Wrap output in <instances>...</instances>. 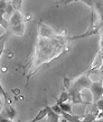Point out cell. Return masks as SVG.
Wrapping results in <instances>:
<instances>
[{
    "instance_id": "cell-7",
    "label": "cell",
    "mask_w": 103,
    "mask_h": 122,
    "mask_svg": "<svg viewBox=\"0 0 103 122\" xmlns=\"http://www.w3.org/2000/svg\"><path fill=\"white\" fill-rule=\"evenodd\" d=\"M46 119H47V120H46V122H58V121H60V115H58L57 113H55V112H54L52 109H49Z\"/></svg>"
},
{
    "instance_id": "cell-2",
    "label": "cell",
    "mask_w": 103,
    "mask_h": 122,
    "mask_svg": "<svg viewBox=\"0 0 103 122\" xmlns=\"http://www.w3.org/2000/svg\"><path fill=\"white\" fill-rule=\"evenodd\" d=\"M22 1H8L6 16L8 23V32L9 34L22 36L25 33V17L21 11Z\"/></svg>"
},
{
    "instance_id": "cell-3",
    "label": "cell",
    "mask_w": 103,
    "mask_h": 122,
    "mask_svg": "<svg viewBox=\"0 0 103 122\" xmlns=\"http://www.w3.org/2000/svg\"><path fill=\"white\" fill-rule=\"evenodd\" d=\"M91 91L93 93V96H94V102L93 103H98L101 97L103 95V86H102V83H94L91 85Z\"/></svg>"
},
{
    "instance_id": "cell-9",
    "label": "cell",
    "mask_w": 103,
    "mask_h": 122,
    "mask_svg": "<svg viewBox=\"0 0 103 122\" xmlns=\"http://www.w3.org/2000/svg\"><path fill=\"white\" fill-rule=\"evenodd\" d=\"M57 105L60 106L63 112L71 114V112H72V105L69 104V103H62V104H57Z\"/></svg>"
},
{
    "instance_id": "cell-6",
    "label": "cell",
    "mask_w": 103,
    "mask_h": 122,
    "mask_svg": "<svg viewBox=\"0 0 103 122\" xmlns=\"http://www.w3.org/2000/svg\"><path fill=\"white\" fill-rule=\"evenodd\" d=\"M9 35L10 34H9L8 30H6L4 33H2V34L0 35V57H1V54H2V52H4V43H6V41H7V39H8Z\"/></svg>"
},
{
    "instance_id": "cell-1",
    "label": "cell",
    "mask_w": 103,
    "mask_h": 122,
    "mask_svg": "<svg viewBox=\"0 0 103 122\" xmlns=\"http://www.w3.org/2000/svg\"><path fill=\"white\" fill-rule=\"evenodd\" d=\"M71 37L60 36L55 34L53 30L43 24L38 23V36L35 45L34 57L30 59L28 68L26 70L27 79L34 76L37 70L45 63H51L52 61L60 58L62 54L69 51V45H66V41Z\"/></svg>"
},
{
    "instance_id": "cell-4",
    "label": "cell",
    "mask_w": 103,
    "mask_h": 122,
    "mask_svg": "<svg viewBox=\"0 0 103 122\" xmlns=\"http://www.w3.org/2000/svg\"><path fill=\"white\" fill-rule=\"evenodd\" d=\"M49 109H51V106L46 105L43 110H40V111H39L38 113H37V115H36L34 119H31V120H29V121H27V122H38V121H40V120H43L44 118H46V117H47Z\"/></svg>"
},
{
    "instance_id": "cell-5",
    "label": "cell",
    "mask_w": 103,
    "mask_h": 122,
    "mask_svg": "<svg viewBox=\"0 0 103 122\" xmlns=\"http://www.w3.org/2000/svg\"><path fill=\"white\" fill-rule=\"evenodd\" d=\"M71 98V95H69V93L66 89L60 93V95L58 98H56V104H62V103H67V101Z\"/></svg>"
},
{
    "instance_id": "cell-8",
    "label": "cell",
    "mask_w": 103,
    "mask_h": 122,
    "mask_svg": "<svg viewBox=\"0 0 103 122\" xmlns=\"http://www.w3.org/2000/svg\"><path fill=\"white\" fill-rule=\"evenodd\" d=\"M60 115H62V117H64L65 120H67L69 122H82L80 117H76V115H71L69 113H65V112H63V111H62Z\"/></svg>"
}]
</instances>
